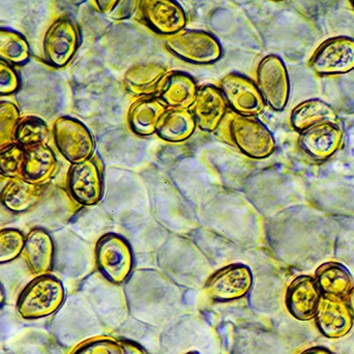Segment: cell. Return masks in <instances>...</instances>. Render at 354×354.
<instances>
[{
	"label": "cell",
	"mask_w": 354,
	"mask_h": 354,
	"mask_svg": "<svg viewBox=\"0 0 354 354\" xmlns=\"http://www.w3.org/2000/svg\"><path fill=\"white\" fill-rule=\"evenodd\" d=\"M343 140L342 128L334 122H322L301 132V145L304 151L318 161L332 157Z\"/></svg>",
	"instance_id": "cell-16"
},
{
	"label": "cell",
	"mask_w": 354,
	"mask_h": 354,
	"mask_svg": "<svg viewBox=\"0 0 354 354\" xmlns=\"http://www.w3.org/2000/svg\"><path fill=\"white\" fill-rule=\"evenodd\" d=\"M29 45L17 31L0 28V59L8 64H22L28 59Z\"/></svg>",
	"instance_id": "cell-26"
},
{
	"label": "cell",
	"mask_w": 354,
	"mask_h": 354,
	"mask_svg": "<svg viewBox=\"0 0 354 354\" xmlns=\"http://www.w3.org/2000/svg\"><path fill=\"white\" fill-rule=\"evenodd\" d=\"M124 345V354H145V351L136 343L131 341H122Z\"/></svg>",
	"instance_id": "cell-34"
},
{
	"label": "cell",
	"mask_w": 354,
	"mask_h": 354,
	"mask_svg": "<svg viewBox=\"0 0 354 354\" xmlns=\"http://www.w3.org/2000/svg\"><path fill=\"white\" fill-rule=\"evenodd\" d=\"M19 122L20 112L17 106L10 102H0V151L14 145Z\"/></svg>",
	"instance_id": "cell-28"
},
{
	"label": "cell",
	"mask_w": 354,
	"mask_h": 354,
	"mask_svg": "<svg viewBox=\"0 0 354 354\" xmlns=\"http://www.w3.org/2000/svg\"><path fill=\"white\" fill-rule=\"evenodd\" d=\"M347 306H348L349 310H351V314L354 317V287L353 290L349 293L348 297H347Z\"/></svg>",
	"instance_id": "cell-36"
},
{
	"label": "cell",
	"mask_w": 354,
	"mask_h": 354,
	"mask_svg": "<svg viewBox=\"0 0 354 354\" xmlns=\"http://www.w3.org/2000/svg\"><path fill=\"white\" fill-rule=\"evenodd\" d=\"M314 279L324 297L345 299L354 287L351 272L339 262L322 264L316 270Z\"/></svg>",
	"instance_id": "cell-21"
},
{
	"label": "cell",
	"mask_w": 354,
	"mask_h": 354,
	"mask_svg": "<svg viewBox=\"0 0 354 354\" xmlns=\"http://www.w3.org/2000/svg\"><path fill=\"white\" fill-rule=\"evenodd\" d=\"M80 44L78 27L71 19L60 18L48 29L44 52L52 66L64 68L74 57Z\"/></svg>",
	"instance_id": "cell-11"
},
{
	"label": "cell",
	"mask_w": 354,
	"mask_h": 354,
	"mask_svg": "<svg viewBox=\"0 0 354 354\" xmlns=\"http://www.w3.org/2000/svg\"><path fill=\"white\" fill-rule=\"evenodd\" d=\"M68 189L73 199L81 205L99 203L104 193L101 162L91 157L82 163L72 164L68 174Z\"/></svg>",
	"instance_id": "cell-8"
},
{
	"label": "cell",
	"mask_w": 354,
	"mask_h": 354,
	"mask_svg": "<svg viewBox=\"0 0 354 354\" xmlns=\"http://www.w3.org/2000/svg\"><path fill=\"white\" fill-rule=\"evenodd\" d=\"M198 87L193 77L183 72L167 73L158 87L157 97L174 109H189Z\"/></svg>",
	"instance_id": "cell-18"
},
{
	"label": "cell",
	"mask_w": 354,
	"mask_h": 354,
	"mask_svg": "<svg viewBox=\"0 0 354 354\" xmlns=\"http://www.w3.org/2000/svg\"><path fill=\"white\" fill-rule=\"evenodd\" d=\"M229 138L233 145L252 159H266L276 151V140L270 129L255 116L230 112L225 115Z\"/></svg>",
	"instance_id": "cell-2"
},
{
	"label": "cell",
	"mask_w": 354,
	"mask_h": 354,
	"mask_svg": "<svg viewBox=\"0 0 354 354\" xmlns=\"http://www.w3.org/2000/svg\"><path fill=\"white\" fill-rule=\"evenodd\" d=\"M310 66L322 76L351 72L354 70V39L337 37L324 41L312 56Z\"/></svg>",
	"instance_id": "cell-9"
},
{
	"label": "cell",
	"mask_w": 354,
	"mask_h": 354,
	"mask_svg": "<svg viewBox=\"0 0 354 354\" xmlns=\"http://www.w3.org/2000/svg\"><path fill=\"white\" fill-rule=\"evenodd\" d=\"M301 354H334L328 349L324 348V347H313V348L307 349Z\"/></svg>",
	"instance_id": "cell-35"
},
{
	"label": "cell",
	"mask_w": 354,
	"mask_h": 354,
	"mask_svg": "<svg viewBox=\"0 0 354 354\" xmlns=\"http://www.w3.org/2000/svg\"><path fill=\"white\" fill-rule=\"evenodd\" d=\"M166 47L177 57L196 64H212L222 56L218 39L202 30H183L166 37Z\"/></svg>",
	"instance_id": "cell-4"
},
{
	"label": "cell",
	"mask_w": 354,
	"mask_h": 354,
	"mask_svg": "<svg viewBox=\"0 0 354 354\" xmlns=\"http://www.w3.org/2000/svg\"><path fill=\"white\" fill-rule=\"evenodd\" d=\"M189 112L199 129L214 132L227 114V102L220 89L214 85H204L198 88Z\"/></svg>",
	"instance_id": "cell-14"
},
{
	"label": "cell",
	"mask_w": 354,
	"mask_h": 354,
	"mask_svg": "<svg viewBox=\"0 0 354 354\" xmlns=\"http://www.w3.org/2000/svg\"><path fill=\"white\" fill-rule=\"evenodd\" d=\"M71 354H124V348L122 341L100 337L85 341Z\"/></svg>",
	"instance_id": "cell-31"
},
{
	"label": "cell",
	"mask_w": 354,
	"mask_h": 354,
	"mask_svg": "<svg viewBox=\"0 0 354 354\" xmlns=\"http://www.w3.org/2000/svg\"><path fill=\"white\" fill-rule=\"evenodd\" d=\"M220 91L227 105L230 106L235 113L256 116L261 114L266 108V102L257 85L243 75L230 73L223 77Z\"/></svg>",
	"instance_id": "cell-10"
},
{
	"label": "cell",
	"mask_w": 354,
	"mask_h": 354,
	"mask_svg": "<svg viewBox=\"0 0 354 354\" xmlns=\"http://www.w3.org/2000/svg\"><path fill=\"white\" fill-rule=\"evenodd\" d=\"M257 87L266 104L282 111L290 95V80L284 62L278 55H268L257 70Z\"/></svg>",
	"instance_id": "cell-6"
},
{
	"label": "cell",
	"mask_w": 354,
	"mask_h": 354,
	"mask_svg": "<svg viewBox=\"0 0 354 354\" xmlns=\"http://www.w3.org/2000/svg\"><path fill=\"white\" fill-rule=\"evenodd\" d=\"M319 332L328 339H340L353 330V316L344 299L322 295L315 315Z\"/></svg>",
	"instance_id": "cell-13"
},
{
	"label": "cell",
	"mask_w": 354,
	"mask_h": 354,
	"mask_svg": "<svg viewBox=\"0 0 354 354\" xmlns=\"http://www.w3.org/2000/svg\"><path fill=\"white\" fill-rule=\"evenodd\" d=\"M4 299H6V295H4L3 288L0 285V307L3 305Z\"/></svg>",
	"instance_id": "cell-37"
},
{
	"label": "cell",
	"mask_w": 354,
	"mask_h": 354,
	"mask_svg": "<svg viewBox=\"0 0 354 354\" xmlns=\"http://www.w3.org/2000/svg\"><path fill=\"white\" fill-rule=\"evenodd\" d=\"M53 133L58 151L71 163H82L93 157L95 139L80 120L62 116L54 124Z\"/></svg>",
	"instance_id": "cell-5"
},
{
	"label": "cell",
	"mask_w": 354,
	"mask_h": 354,
	"mask_svg": "<svg viewBox=\"0 0 354 354\" xmlns=\"http://www.w3.org/2000/svg\"><path fill=\"white\" fill-rule=\"evenodd\" d=\"M139 2L140 1H118L107 17L115 20L129 18L134 14Z\"/></svg>",
	"instance_id": "cell-33"
},
{
	"label": "cell",
	"mask_w": 354,
	"mask_h": 354,
	"mask_svg": "<svg viewBox=\"0 0 354 354\" xmlns=\"http://www.w3.org/2000/svg\"><path fill=\"white\" fill-rule=\"evenodd\" d=\"M19 87V77L10 64L0 59V95H10Z\"/></svg>",
	"instance_id": "cell-32"
},
{
	"label": "cell",
	"mask_w": 354,
	"mask_h": 354,
	"mask_svg": "<svg viewBox=\"0 0 354 354\" xmlns=\"http://www.w3.org/2000/svg\"><path fill=\"white\" fill-rule=\"evenodd\" d=\"M167 73L161 64L153 62L135 64L124 74V84L134 95L151 97L157 95L158 87Z\"/></svg>",
	"instance_id": "cell-22"
},
{
	"label": "cell",
	"mask_w": 354,
	"mask_h": 354,
	"mask_svg": "<svg viewBox=\"0 0 354 354\" xmlns=\"http://www.w3.org/2000/svg\"><path fill=\"white\" fill-rule=\"evenodd\" d=\"M187 354H200V353H196V351H191V353H187Z\"/></svg>",
	"instance_id": "cell-38"
},
{
	"label": "cell",
	"mask_w": 354,
	"mask_h": 354,
	"mask_svg": "<svg viewBox=\"0 0 354 354\" xmlns=\"http://www.w3.org/2000/svg\"><path fill=\"white\" fill-rule=\"evenodd\" d=\"M322 297L315 279L310 276L297 277L287 289V309L293 317L301 322L313 319Z\"/></svg>",
	"instance_id": "cell-15"
},
{
	"label": "cell",
	"mask_w": 354,
	"mask_h": 354,
	"mask_svg": "<svg viewBox=\"0 0 354 354\" xmlns=\"http://www.w3.org/2000/svg\"><path fill=\"white\" fill-rule=\"evenodd\" d=\"M145 23L156 32L174 35L187 25V15L180 4L171 0H145L139 2Z\"/></svg>",
	"instance_id": "cell-12"
},
{
	"label": "cell",
	"mask_w": 354,
	"mask_h": 354,
	"mask_svg": "<svg viewBox=\"0 0 354 354\" xmlns=\"http://www.w3.org/2000/svg\"><path fill=\"white\" fill-rule=\"evenodd\" d=\"M41 193V185L21 178L10 179L0 193V201L10 212H24L37 203Z\"/></svg>",
	"instance_id": "cell-24"
},
{
	"label": "cell",
	"mask_w": 354,
	"mask_h": 354,
	"mask_svg": "<svg viewBox=\"0 0 354 354\" xmlns=\"http://www.w3.org/2000/svg\"><path fill=\"white\" fill-rule=\"evenodd\" d=\"M49 137L47 124L41 118L27 116L19 122L15 135V143L23 147L45 145Z\"/></svg>",
	"instance_id": "cell-27"
},
{
	"label": "cell",
	"mask_w": 354,
	"mask_h": 354,
	"mask_svg": "<svg viewBox=\"0 0 354 354\" xmlns=\"http://www.w3.org/2000/svg\"><path fill=\"white\" fill-rule=\"evenodd\" d=\"M56 158L46 145L25 147L22 178L33 185H41L53 176L56 170Z\"/></svg>",
	"instance_id": "cell-20"
},
{
	"label": "cell",
	"mask_w": 354,
	"mask_h": 354,
	"mask_svg": "<svg viewBox=\"0 0 354 354\" xmlns=\"http://www.w3.org/2000/svg\"><path fill=\"white\" fill-rule=\"evenodd\" d=\"M253 274L249 266L235 263L214 272L204 285V292L216 301H233L243 299L251 290Z\"/></svg>",
	"instance_id": "cell-7"
},
{
	"label": "cell",
	"mask_w": 354,
	"mask_h": 354,
	"mask_svg": "<svg viewBox=\"0 0 354 354\" xmlns=\"http://www.w3.org/2000/svg\"><path fill=\"white\" fill-rule=\"evenodd\" d=\"M166 111L167 106L159 97H141L129 110V124L135 134L151 136L157 132L158 124Z\"/></svg>",
	"instance_id": "cell-19"
},
{
	"label": "cell",
	"mask_w": 354,
	"mask_h": 354,
	"mask_svg": "<svg viewBox=\"0 0 354 354\" xmlns=\"http://www.w3.org/2000/svg\"><path fill=\"white\" fill-rule=\"evenodd\" d=\"M25 236L17 229L0 230V264L12 261L22 253Z\"/></svg>",
	"instance_id": "cell-30"
},
{
	"label": "cell",
	"mask_w": 354,
	"mask_h": 354,
	"mask_svg": "<svg viewBox=\"0 0 354 354\" xmlns=\"http://www.w3.org/2000/svg\"><path fill=\"white\" fill-rule=\"evenodd\" d=\"M291 126L297 131L307 130L322 122L338 124L339 116L333 106L319 99H311L297 105L291 112Z\"/></svg>",
	"instance_id": "cell-23"
},
{
	"label": "cell",
	"mask_w": 354,
	"mask_h": 354,
	"mask_svg": "<svg viewBox=\"0 0 354 354\" xmlns=\"http://www.w3.org/2000/svg\"><path fill=\"white\" fill-rule=\"evenodd\" d=\"M64 297L62 281L51 274L37 277L19 297L17 312L27 320L48 317L62 307Z\"/></svg>",
	"instance_id": "cell-1"
},
{
	"label": "cell",
	"mask_w": 354,
	"mask_h": 354,
	"mask_svg": "<svg viewBox=\"0 0 354 354\" xmlns=\"http://www.w3.org/2000/svg\"><path fill=\"white\" fill-rule=\"evenodd\" d=\"M196 122L189 109L167 110L160 120L157 134L168 142H181L195 132Z\"/></svg>",
	"instance_id": "cell-25"
},
{
	"label": "cell",
	"mask_w": 354,
	"mask_h": 354,
	"mask_svg": "<svg viewBox=\"0 0 354 354\" xmlns=\"http://www.w3.org/2000/svg\"><path fill=\"white\" fill-rule=\"evenodd\" d=\"M95 262L101 274L114 285L126 282L132 272L134 256L127 239L116 233H107L95 245Z\"/></svg>",
	"instance_id": "cell-3"
},
{
	"label": "cell",
	"mask_w": 354,
	"mask_h": 354,
	"mask_svg": "<svg viewBox=\"0 0 354 354\" xmlns=\"http://www.w3.org/2000/svg\"><path fill=\"white\" fill-rule=\"evenodd\" d=\"M351 6H353V10H354V1H351Z\"/></svg>",
	"instance_id": "cell-39"
},
{
	"label": "cell",
	"mask_w": 354,
	"mask_h": 354,
	"mask_svg": "<svg viewBox=\"0 0 354 354\" xmlns=\"http://www.w3.org/2000/svg\"><path fill=\"white\" fill-rule=\"evenodd\" d=\"M25 147L14 143L0 151V176L6 178H22Z\"/></svg>",
	"instance_id": "cell-29"
},
{
	"label": "cell",
	"mask_w": 354,
	"mask_h": 354,
	"mask_svg": "<svg viewBox=\"0 0 354 354\" xmlns=\"http://www.w3.org/2000/svg\"><path fill=\"white\" fill-rule=\"evenodd\" d=\"M54 243L47 231L35 228L25 236L22 256L31 274H48L53 266Z\"/></svg>",
	"instance_id": "cell-17"
}]
</instances>
